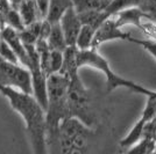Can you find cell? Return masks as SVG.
<instances>
[{
	"label": "cell",
	"mask_w": 156,
	"mask_h": 154,
	"mask_svg": "<svg viewBox=\"0 0 156 154\" xmlns=\"http://www.w3.org/2000/svg\"><path fill=\"white\" fill-rule=\"evenodd\" d=\"M5 25L11 26L15 30H18V32L22 30L25 28V25H23V22L21 20V16H20L19 14V11H16L14 8H11L9 12L7 13L6 19H5Z\"/></svg>",
	"instance_id": "ffe728a7"
},
{
	"label": "cell",
	"mask_w": 156,
	"mask_h": 154,
	"mask_svg": "<svg viewBox=\"0 0 156 154\" xmlns=\"http://www.w3.org/2000/svg\"><path fill=\"white\" fill-rule=\"evenodd\" d=\"M130 42H133L137 45H141L144 50H147L156 59V41H154V39H137L132 37Z\"/></svg>",
	"instance_id": "603a6c76"
},
{
	"label": "cell",
	"mask_w": 156,
	"mask_h": 154,
	"mask_svg": "<svg viewBox=\"0 0 156 154\" xmlns=\"http://www.w3.org/2000/svg\"><path fill=\"white\" fill-rule=\"evenodd\" d=\"M47 43H48V46H49L50 50L64 51V49L68 46L59 22L51 23V29H50L49 36L47 38Z\"/></svg>",
	"instance_id": "5bb4252c"
},
{
	"label": "cell",
	"mask_w": 156,
	"mask_h": 154,
	"mask_svg": "<svg viewBox=\"0 0 156 154\" xmlns=\"http://www.w3.org/2000/svg\"><path fill=\"white\" fill-rule=\"evenodd\" d=\"M50 29H51V23H50L47 19L42 20V22H41V29H40L39 38H42V39L48 38L49 32H50Z\"/></svg>",
	"instance_id": "484cf974"
},
{
	"label": "cell",
	"mask_w": 156,
	"mask_h": 154,
	"mask_svg": "<svg viewBox=\"0 0 156 154\" xmlns=\"http://www.w3.org/2000/svg\"><path fill=\"white\" fill-rule=\"evenodd\" d=\"M36 5V11H37V16L39 20H44L48 14V8H49V0H34Z\"/></svg>",
	"instance_id": "d4e9b609"
},
{
	"label": "cell",
	"mask_w": 156,
	"mask_h": 154,
	"mask_svg": "<svg viewBox=\"0 0 156 154\" xmlns=\"http://www.w3.org/2000/svg\"><path fill=\"white\" fill-rule=\"evenodd\" d=\"M0 59L9 62V63H13V64H20L19 59L16 57L15 52L13 51V49L7 44L2 38L0 41Z\"/></svg>",
	"instance_id": "7402d4cb"
},
{
	"label": "cell",
	"mask_w": 156,
	"mask_h": 154,
	"mask_svg": "<svg viewBox=\"0 0 156 154\" xmlns=\"http://www.w3.org/2000/svg\"><path fill=\"white\" fill-rule=\"evenodd\" d=\"M72 6V0H49V8L46 19L50 23L59 22L65 11Z\"/></svg>",
	"instance_id": "4fadbf2b"
},
{
	"label": "cell",
	"mask_w": 156,
	"mask_h": 154,
	"mask_svg": "<svg viewBox=\"0 0 156 154\" xmlns=\"http://www.w3.org/2000/svg\"><path fill=\"white\" fill-rule=\"evenodd\" d=\"M18 11H19V14L25 27L29 26L35 20H39L36 5L34 0H22Z\"/></svg>",
	"instance_id": "2e32d148"
},
{
	"label": "cell",
	"mask_w": 156,
	"mask_h": 154,
	"mask_svg": "<svg viewBox=\"0 0 156 154\" xmlns=\"http://www.w3.org/2000/svg\"><path fill=\"white\" fill-rule=\"evenodd\" d=\"M59 25L64 34L66 45H76V39L82 28V22L73 6L65 11L59 20Z\"/></svg>",
	"instance_id": "9c48e42d"
},
{
	"label": "cell",
	"mask_w": 156,
	"mask_h": 154,
	"mask_svg": "<svg viewBox=\"0 0 156 154\" xmlns=\"http://www.w3.org/2000/svg\"><path fill=\"white\" fill-rule=\"evenodd\" d=\"M0 32H1V38L4 39L15 52L20 64L27 67L28 62H29V57H28V53H27L25 45L22 44V42L20 41L18 30H15L14 28H12L8 25H5V26L0 27Z\"/></svg>",
	"instance_id": "30bf717a"
},
{
	"label": "cell",
	"mask_w": 156,
	"mask_h": 154,
	"mask_svg": "<svg viewBox=\"0 0 156 154\" xmlns=\"http://www.w3.org/2000/svg\"><path fill=\"white\" fill-rule=\"evenodd\" d=\"M147 97L148 99H147L144 109L142 111V115L140 116L139 121L135 123V125L130 129L128 135L120 141L121 147H130L141 140L147 125L156 117V92L153 95H149Z\"/></svg>",
	"instance_id": "52a82bcc"
},
{
	"label": "cell",
	"mask_w": 156,
	"mask_h": 154,
	"mask_svg": "<svg viewBox=\"0 0 156 154\" xmlns=\"http://www.w3.org/2000/svg\"><path fill=\"white\" fill-rule=\"evenodd\" d=\"M91 135V128L75 117H66L59 123L56 144L63 153L84 152L86 140Z\"/></svg>",
	"instance_id": "5b68a950"
},
{
	"label": "cell",
	"mask_w": 156,
	"mask_h": 154,
	"mask_svg": "<svg viewBox=\"0 0 156 154\" xmlns=\"http://www.w3.org/2000/svg\"><path fill=\"white\" fill-rule=\"evenodd\" d=\"M96 29L87 25H82L79 34L76 39V48L78 50H85L92 46V39L94 36Z\"/></svg>",
	"instance_id": "ac0fdd59"
},
{
	"label": "cell",
	"mask_w": 156,
	"mask_h": 154,
	"mask_svg": "<svg viewBox=\"0 0 156 154\" xmlns=\"http://www.w3.org/2000/svg\"><path fill=\"white\" fill-rule=\"evenodd\" d=\"M63 65V51L59 50H50L49 55V71L50 73L59 72Z\"/></svg>",
	"instance_id": "44dd1931"
},
{
	"label": "cell",
	"mask_w": 156,
	"mask_h": 154,
	"mask_svg": "<svg viewBox=\"0 0 156 154\" xmlns=\"http://www.w3.org/2000/svg\"><path fill=\"white\" fill-rule=\"evenodd\" d=\"M129 32H122L120 27H118L115 23V19H112V16L106 19L98 27L94 32V36L92 39L91 48H97L100 44H103L107 41H114V39H122V41H129L130 42Z\"/></svg>",
	"instance_id": "ba28073f"
},
{
	"label": "cell",
	"mask_w": 156,
	"mask_h": 154,
	"mask_svg": "<svg viewBox=\"0 0 156 154\" xmlns=\"http://www.w3.org/2000/svg\"><path fill=\"white\" fill-rule=\"evenodd\" d=\"M91 103L90 93L82 82L79 74L77 73L69 78V86H68L69 117H75L84 123L86 126L92 128L96 117Z\"/></svg>",
	"instance_id": "277c9868"
},
{
	"label": "cell",
	"mask_w": 156,
	"mask_h": 154,
	"mask_svg": "<svg viewBox=\"0 0 156 154\" xmlns=\"http://www.w3.org/2000/svg\"><path fill=\"white\" fill-rule=\"evenodd\" d=\"M19 32V37H20V41L22 42V44L23 45H28V44H35L36 43V41H37V36L35 35V34H33L27 27H25L22 30H20Z\"/></svg>",
	"instance_id": "cb8c5ba5"
},
{
	"label": "cell",
	"mask_w": 156,
	"mask_h": 154,
	"mask_svg": "<svg viewBox=\"0 0 156 154\" xmlns=\"http://www.w3.org/2000/svg\"><path fill=\"white\" fill-rule=\"evenodd\" d=\"M78 16L80 19L82 25L91 26L94 29H97L106 19L111 18L106 14L104 9L103 11H86V12H82V13H78Z\"/></svg>",
	"instance_id": "9a60e30c"
},
{
	"label": "cell",
	"mask_w": 156,
	"mask_h": 154,
	"mask_svg": "<svg viewBox=\"0 0 156 154\" xmlns=\"http://www.w3.org/2000/svg\"><path fill=\"white\" fill-rule=\"evenodd\" d=\"M117 15L118 19H115V23L118 25V27L122 28L126 25H135L137 28L146 32V27L141 25V19H149V16L139 6L126 8L124 11L119 12Z\"/></svg>",
	"instance_id": "8fae6325"
},
{
	"label": "cell",
	"mask_w": 156,
	"mask_h": 154,
	"mask_svg": "<svg viewBox=\"0 0 156 154\" xmlns=\"http://www.w3.org/2000/svg\"><path fill=\"white\" fill-rule=\"evenodd\" d=\"M0 86L12 87L33 95L32 75L29 70L21 64H13L0 59Z\"/></svg>",
	"instance_id": "8992f818"
},
{
	"label": "cell",
	"mask_w": 156,
	"mask_h": 154,
	"mask_svg": "<svg viewBox=\"0 0 156 154\" xmlns=\"http://www.w3.org/2000/svg\"><path fill=\"white\" fill-rule=\"evenodd\" d=\"M0 92L8 99L13 109L22 116L34 151L39 154L46 153L47 124L44 109L32 94L4 86H0Z\"/></svg>",
	"instance_id": "6da1fadb"
},
{
	"label": "cell",
	"mask_w": 156,
	"mask_h": 154,
	"mask_svg": "<svg viewBox=\"0 0 156 154\" xmlns=\"http://www.w3.org/2000/svg\"><path fill=\"white\" fill-rule=\"evenodd\" d=\"M76 53H77L76 45H68L63 51V65L59 72L65 74L68 78L77 74L79 70L76 60Z\"/></svg>",
	"instance_id": "7c38bea8"
},
{
	"label": "cell",
	"mask_w": 156,
	"mask_h": 154,
	"mask_svg": "<svg viewBox=\"0 0 156 154\" xmlns=\"http://www.w3.org/2000/svg\"><path fill=\"white\" fill-rule=\"evenodd\" d=\"M141 1L142 0H111V2L104 11L108 16H113L126 8L140 6Z\"/></svg>",
	"instance_id": "d6986e66"
},
{
	"label": "cell",
	"mask_w": 156,
	"mask_h": 154,
	"mask_svg": "<svg viewBox=\"0 0 156 154\" xmlns=\"http://www.w3.org/2000/svg\"><path fill=\"white\" fill-rule=\"evenodd\" d=\"M76 60H77L78 69H80L83 66H90V67H94L104 73L106 77V92L107 93H111L112 90L117 89L119 87H125L134 93L146 95V96L153 95L155 93V90L147 89L146 87H143L141 85L136 84L132 80H128V79H125L117 74L115 72H113L108 62L98 52L97 48H89L85 50L77 49Z\"/></svg>",
	"instance_id": "3957f363"
},
{
	"label": "cell",
	"mask_w": 156,
	"mask_h": 154,
	"mask_svg": "<svg viewBox=\"0 0 156 154\" xmlns=\"http://www.w3.org/2000/svg\"><path fill=\"white\" fill-rule=\"evenodd\" d=\"M68 86L69 78L61 72L50 73L47 77V145L56 144L59 123L69 117Z\"/></svg>",
	"instance_id": "7a4b0ae2"
},
{
	"label": "cell",
	"mask_w": 156,
	"mask_h": 154,
	"mask_svg": "<svg viewBox=\"0 0 156 154\" xmlns=\"http://www.w3.org/2000/svg\"><path fill=\"white\" fill-rule=\"evenodd\" d=\"M111 0H72L73 8L77 13L86 12V11H103Z\"/></svg>",
	"instance_id": "e0dca14e"
}]
</instances>
